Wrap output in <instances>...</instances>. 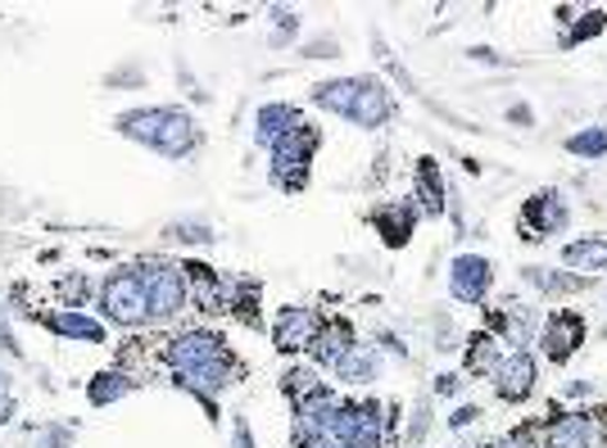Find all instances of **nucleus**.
<instances>
[{
  "label": "nucleus",
  "instance_id": "obj_1",
  "mask_svg": "<svg viewBox=\"0 0 607 448\" xmlns=\"http://www.w3.org/2000/svg\"><path fill=\"white\" fill-rule=\"evenodd\" d=\"M119 132L145 149H159L164 159H181L191 155V149L200 145V127L191 114H181V109H128V114L119 119Z\"/></svg>",
  "mask_w": 607,
  "mask_h": 448
},
{
  "label": "nucleus",
  "instance_id": "obj_2",
  "mask_svg": "<svg viewBox=\"0 0 607 448\" xmlns=\"http://www.w3.org/2000/svg\"><path fill=\"white\" fill-rule=\"evenodd\" d=\"M136 272H141V285H145L150 322H173L186 309V294H191V285H186V268L168 264V258H145V264H136Z\"/></svg>",
  "mask_w": 607,
  "mask_h": 448
},
{
  "label": "nucleus",
  "instance_id": "obj_3",
  "mask_svg": "<svg viewBox=\"0 0 607 448\" xmlns=\"http://www.w3.org/2000/svg\"><path fill=\"white\" fill-rule=\"evenodd\" d=\"M100 313H104L113 326H123V331L150 322L145 285H141V272H136V268H113V272L100 281Z\"/></svg>",
  "mask_w": 607,
  "mask_h": 448
},
{
  "label": "nucleus",
  "instance_id": "obj_4",
  "mask_svg": "<svg viewBox=\"0 0 607 448\" xmlns=\"http://www.w3.org/2000/svg\"><path fill=\"white\" fill-rule=\"evenodd\" d=\"M318 123H295L277 145H273V181L282 191H304L309 186V164L318 149Z\"/></svg>",
  "mask_w": 607,
  "mask_h": 448
},
{
  "label": "nucleus",
  "instance_id": "obj_5",
  "mask_svg": "<svg viewBox=\"0 0 607 448\" xmlns=\"http://www.w3.org/2000/svg\"><path fill=\"white\" fill-rule=\"evenodd\" d=\"M222 358H232V354H227V340L213 335V331H181L164 349V362L177 371V377H181V371L209 367V362H222Z\"/></svg>",
  "mask_w": 607,
  "mask_h": 448
},
{
  "label": "nucleus",
  "instance_id": "obj_6",
  "mask_svg": "<svg viewBox=\"0 0 607 448\" xmlns=\"http://www.w3.org/2000/svg\"><path fill=\"white\" fill-rule=\"evenodd\" d=\"M489 285H495V268H489L481 254H459L449 264V290H453V299H463V304H485Z\"/></svg>",
  "mask_w": 607,
  "mask_h": 448
},
{
  "label": "nucleus",
  "instance_id": "obj_7",
  "mask_svg": "<svg viewBox=\"0 0 607 448\" xmlns=\"http://www.w3.org/2000/svg\"><path fill=\"white\" fill-rule=\"evenodd\" d=\"M350 123H358V127H367V132H376V127H386L390 119H395V96L376 82V78H358V87H354V104H350V114H345Z\"/></svg>",
  "mask_w": 607,
  "mask_h": 448
},
{
  "label": "nucleus",
  "instance_id": "obj_8",
  "mask_svg": "<svg viewBox=\"0 0 607 448\" xmlns=\"http://www.w3.org/2000/svg\"><path fill=\"white\" fill-rule=\"evenodd\" d=\"M318 331H322V322H318L313 309H282V313H277V326H273V345H277L282 354L313 349Z\"/></svg>",
  "mask_w": 607,
  "mask_h": 448
},
{
  "label": "nucleus",
  "instance_id": "obj_9",
  "mask_svg": "<svg viewBox=\"0 0 607 448\" xmlns=\"http://www.w3.org/2000/svg\"><path fill=\"white\" fill-rule=\"evenodd\" d=\"M585 340V317L581 313H553L544 322V354L549 362H566Z\"/></svg>",
  "mask_w": 607,
  "mask_h": 448
},
{
  "label": "nucleus",
  "instance_id": "obj_10",
  "mask_svg": "<svg viewBox=\"0 0 607 448\" xmlns=\"http://www.w3.org/2000/svg\"><path fill=\"white\" fill-rule=\"evenodd\" d=\"M36 322H42L51 335H64V340H82V345H100L104 340V326L82 313V309H59V313H36Z\"/></svg>",
  "mask_w": 607,
  "mask_h": 448
},
{
  "label": "nucleus",
  "instance_id": "obj_11",
  "mask_svg": "<svg viewBox=\"0 0 607 448\" xmlns=\"http://www.w3.org/2000/svg\"><path fill=\"white\" fill-rule=\"evenodd\" d=\"M495 385H499V399H508V403L526 399L530 390H536V358H530L526 349L508 354V358L495 367Z\"/></svg>",
  "mask_w": 607,
  "mask_h": 448
},
{
  "label": "nucleus",
  "instance_id": "obj_12",
  "mask_svg": "<svg viewBox=\"0 0 607 448\" xmlns=\"http://www.w3.org/2000/svg\"><path fill=\"white\" fill-rule=\"evenodd\" d=\"M186 285H191L196 304H200L205 313H222V309H232V281H222L213 268L186 264Z\"/></svg>",
  "mask_w": 607,
  "mask_h": 448
},
{
  "label": "nucleus",
  "instance_id": "obj_13",
  "mask_svg": "<svg viewBox=\"0 0 607 448\" xmlns=\"http://www.w3.org/2000/svg\"><path fill=\"white\" fill-rule=\"evenodd\" d=\"M526 227H530V236H553V232H562L566 227V200L558 191L536 195V200L526 204Z\"/></svg>",
  "mask_w": 607,
  "mask_h": 448
},
{
  "label": "nucleus",
  "instance_id": "obj_14",
  "mask_svg": "<svg viewBox=\"0 0 607 448\" xmlns=\"http://www.w3.org/2000/svg\"><path fill=\"white\" fill-rule=\"evenodd\" d=\"M177 385L191 390V394H200V399H213V394H222L227 385H232V358L209 362V367H196V371H181Z\"/></svg>",
  "mask_w": 607,
  "mask_h": 448
},
{
  "label": "nucleus",
  "instance_id": "obj_15",
  "mask_svg": "<svg viewBox=\"0 0 607 448\" xmlns=\"http://www.w3.org/2000/svg\"><path fill=\"white\" fill-rule=\"evenodd\" d=\"M335 377L345 385H372L376 377H382V354L367 349V345H354L345 358L335 362Z\"/></svg>",
  "mask_w": 607,
  "mask_h": 448
},
{
  "label": "nucleus",
  "instance_id": "obj_16",
  "mask_svg": "<svg viewBox=\"0 0 607 448\" xmlns=\"http://www.w3.org/2000/svg\"><path fill=\"white\" fill-rule=\"evenodd\" d=\"M350 349H354V326L340 322V317H335V322H322L318 340H313V358H318L322 367H335Z\"/></svg>",
  "mask_w": 607,
  "mask_h": 448
},
{
  "label": "nucleus",
  "instance_id": "obj_17",
  "mask_svg": "<svg viewBox=\"0 0 607 448\" xmlns=\"http://www.w3.org/2000/svg\"><path fill=\"white\" fill-rule=\"evenodd\" d=\"M295 123H299V114H295L290 104H263L258 114H254V141L273 149V145H277Z\"/></svg>",
  "mask_w": 607,
  "mask_h": 448
},
{
  "label": "nucleus",
  "instance_id": "obj_18",
  "mask_svg": "<svg viewBox=\"0 0 607 448\" xmlns=\"http://www.w3.org/2000/svg\"><path fill=\"white\" fill-rule=\"evenodd\" d=\"M412 204H417V200H399L395 209H382V213L372 217V222H376V232L386 236L390 249H399V245L412 236V227H417V209H412Z\"/></svg>",
  "mask_w": 607,
  "mask_h": 448
},
{
  "label": "nucleus",
  "instance_id": "obj_19",
  "mask_svg": "<svg viewBox=\"0 0 607 448\" xmlns=\"http://www.w3.org/2000/svg\"><path fill=\"white\" fill-rule=\"evenodd\" d=\"M499 326H504V335H508L512 349H526L540 335V317H536V309H526V304H508L499 313Z\"/></svg>",
  "mask_w": 607,
  "mask_h": 448
},
{
  "label": "nucleus",
  "instance_id": "obj_20",
  "mask_svg": "<svg viewBox=\"0 0 607 448\" xmlns=\"http://www.w3.org/2000/svg\"><path fill=\"white\" fill-rule=\"evenodd\" d=\"M354 87H358V78H340V82H322L309 100L318 104V109H327V114H340L345 119L350 114V104H354Z\"/></svg>",
  "mask_w": 607,
  "mask_h": 448
},
{
  "label": "nucleus",
  "instance_id": "obj_21",
  "mask_svg": "<svg viewBox=\"0 0 607 448\" xmlns=\"http://www.w3.org/2000/svg\"><path fill=\"white\" fill-rule=\"evenodd\" d=\"M123 394H132V377H128V371H100V377H91V385H87V399L96 407L119 403Z\"/></svg>",
  "mask_w": 607,
  "mask_h": 448
},
{
  "label": "nucleus",
  "instance_id": "obj_22",
  "mask_svg": "<svg viewBox=\"0 0 607 448\" xmlns=\"http://www.w3.org/2000/svg\"><path fill=\"white\" fill-rule=\"evenodd\" d=\"M417 204H427V213H444V186H440V168L435 159L417 164Z\"/></svg>",
  "mask_w": 607,
  "mask_h": 448
},
{
  "label": "nucleus",
  "instance_id": "obj_23",
  "mask_svg": "<svg viewBox=\"0 0 607 448\" xmlns=\"http://www.w3.org/2000/svg\"><path fill=\"white\" fill-rule=\"evenodd\" d=\"M549 448H594V422L589 417H566L553 426Z\"/></svg>",
  "mask_w": 607,
  "mask_h": 448
},
{
  "label": "nucleus",
  "instance_id": "obj_24",
  "mask_svg": "<svg viewBox=\"0 0 607 448\" xmlns=\"http://www.w3.org/2000/svg\"><path fill=\"white\" fill-rule=\"evenodd\" d=\"M562 258H566V268L598 272V268H607V240H572L562 249Z\"/></svg>",
  "mask_w": 607,
  "mask_h": 448
},
{
  "label": "nucleus",
  "instance_id": "obj_25",
  "mask_svg": "<svg viewBox=\"0 0 607 448\" xmlns=\"http://www.w3.org/2000/svg\"><path fill=\"white\" fill-rule=\"evenodd\" d=\"M504 362V354H499V340L495 335H472V345H467V367L476 371V377H495V367Z\"/></svg>",
  "mask_w": 607,
  "mask_h": 448
},
{
  "label": "nucleus",
  "instance_id": "obj_26",
  "mask_svg": "<svg viewBox=\"0 0 607 448\" xmlns=\"http://www.w3.org/2000/svg\"><path fill=\"white\" fill-rule=\"evenodd\" d=\"M55 294L64 299L68 309H87V299L96 294V285H91L82 272H68V277H59V281H55Z\"/></svg>",
  "mask_w": 607,
  "mask_h": 448
},
{
  "label": "nucleus",
  "instance_id": "obj_27",
  "mask_svg": "<svg viewBox=\"0 0 607 448\" xmlns=\"http://www.w3.org/2000/svg\"><path fill=\"white\" fill-rule=\"evenodd\" d=\"M566 149H572V155H607V127H585L581 136H572L566 141Z\"/></svg>",
  "mask_w": 607,
  "mask_h": 448
},
{
  "label": "nucleus",
  "instance_id": "obj_28",
  "mask_svg": "<svg viewBox=\"0 0 607 448\" xmlns=\"http://www.w3.org/2000/svg\"><path fill=\"white\" fill-rule=\"evenodd\" d=\"M313 390H322V385H318V377H313L309 367H290V371H286V394H290L295 403H299V399H309Z\"/></svg>",
  "mask_w": 607,
  "mask_h": 448
},
{
  "label": "nucleus",
  "instance_id": "obj_29",
  "mask_svg": "<svg viewBox=\"0 0 607 448\" xmlns=\"http://www.w3.org/2000/svg\"><path fill=\"white\" fill-rule=\"evenodd\" d=\"M168 236H181L186 245H209L213 232L205 227V222H177V227H168Z\"/></svg>",
  "mask_w": 607,
  "mask_h": 448
},
{
  "label": "nucleus",
  "instance_id": "obj_30",
  "mask_svg": "<svg viewBox=\"0 0 607 448\" xmlns=\"http://www.w3.org/2000/svg\"><path fill=\"white\" fill-rule=\"evenodd\" d=\"M295 448H345V439L331 435V430H304Z\"/></svg>",
  "mask_w": 607,
  "mask_h": 448
},
{
  "label": "nucleus",
  "instance_id": "obj_31",
  "mask_svg": "<svg viewBox=\"0 0 607 448\" xmlns=\"http://www.w3.org/2000/svg\"><path fill=\"white\" fill-rule=\"evenodd\" d=\"M603 23H607V14H603V10H594V14H581V27L572 32V42H585L589 32L598 36V32H603Z\"/></svg>",
  "mask_w": 607,
  "mask_h": 448
},
{
  "label": "nucleus",
  "instance_id": "obj_32",
  "mask_svg": "<svg viewBox=\"0 0 607 448\" xmlns=\"http://www.w3.org/2000/svg\"><path fill=\"white\" fill-rule=\"evenodd\" d=\"M472 422H476V407H463V413H453V417H449L453 430H463V426H472Z\"/></svg>",
  "mask_w": 607,
  "mask_h": 448
},
{
  "label": "nucleus",
  "instance_id": "obj_33",
  "mask_svg": "<svg viewBox=\"0 0 607 448\" xmlns=\"http://www.w3.org/2000/svg\"><path fill=\"white\" fill-rule=\"evenodd\" d=\"M435 394H440V399H453V394H459V381H453V377H440V381H435Z\"/></svg>",
  "mask_w": 607,
  "mask_h": 448
},
{
  "label": "nucleus",
  "instance_id": "obj_34",
  "mask_svg": "<svg viewBox=\"0 0 607 448\" xmlns=\"http://www.w3.org/2000/svg\"><path fill=\"white\" fill-rule=\"evenodd\" d=\"M5 422H14V399L0 394V426H5Z\"/></svg>",
  "mask_w": 607,
  "mask_h": 448
},
{
  "label": "nucleus",
  "instance_id": "obj_35",
  "mask_svg": "<svg viewBox=\"0 0 607 448\" xmlns=\"http://www.w3.org/2000/svg\"><path fill=\"white\" fill-rule=\"evenodd\" d=\"M5 385H10V377H5V371H0V394H10V390H5Z\"/></svg>",
  "mask_w": 607,
  "mask_h": 448
}]
</instances>
